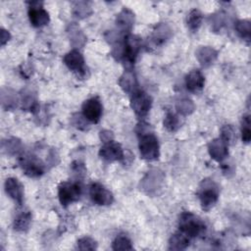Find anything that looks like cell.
Segmentation results:
<instances>
[{"label":"cell","instance_id":"37","mask_svg":"<svg viewBox=\"0 0 251 251\" xmlns=\"http://www.w3.org/2000/svg\"><path fill=\"white\" fill-rule=\"evenodd\" d=\"M77 248L79 250H95L97 248V243L91 237L84 236L77 240Z\"/></svg>","mask_w":251,"mask_h":251},{"label":"cell","instance_id":"40","mask_svg":"<svg viewBox=\"0 0 251 251\" xmlns=\"http://www.w3.org/2000/svg\"><path fill=\"white\" fill-rule=\"evenodd\" d=\"M99 137L101 139V141H103V143H107L110 141L114 140V134L111 130L108 129H103L99 132Z\"/></svg>","mask_w":251,"mask_h":251},{"label":"cell","instance_id":"34","mask_svg":"<svg viewBox=\"0 0 251 251\" xmlns=\"http://www.w3.org/2000/svg\"><path fill=\"white\" fill-rule=\"evenodd\" d=\"M250 116L244 115L242 117L241 124V137L244 143H249L251 139V128H250Z\"/></svg>","mask_w":251,"mask_h":251},{"label":"cell","instance_id":"15","mask_svg":"<svg viewBox=\"0 0 251 251\" xmlns=\"http://www.w3.org/2000/svg\"><path fill=\"white\" fill-rule=\"evenodd\" d=\"M5 191L10 198H12L19 205L23 203L24 199V186L23 184L15 177H9L5 180L4 183Z\"/></svg>","mask_w":251,"mask_h":251},{"label":"cell","instance_id":"21","mask_svg":"<svg viewBox=\"0 0 251 251\" xmlns=\"http://www.w3.org/2000/svg\"><path fill=\"white\" fill-rule=\"evenodd\" d=\"M68 35L70 38V42L74 48H79L83 46L86 42V36L75 23H72L69 25Z\"/></svg>","mask_w":251,"mask_h":251},{"label":"cell","instance_id":"7","mask_svg":"<svg viewBox=\"0 0 251 251\" xmlns=\"http://www.w3.org/2000/svg\"><path fill=\"white\" fill-rule=\"evenodd\" d=\"M152 106V98L146 92L138 89L131 94L130 107L138 118H144Z\"/></svg>","mask_w":251,"mask_h":251},{"label":"cell","instance_id":"35","mask_svg":"<svg viewBox=\"0 0 251 251\" xmlns=\"http://www.w3.org/2000/svg\"><path fill=\"white\" fill-rule=\"evenodd\" d=\"M221 138L227 144L233 143V141L236 139L234 128L230 125H225L221 128Z\"/></svg>","mask_w":251,"mask_h":251},{"label":"cell","instance_id":"2","mask_svg":"<svg viewBox=\"0 0 251 251\" xmlns=\"http://www.w3.org/2000/svg\"><path fill=\"white\" fill-rule=\"evenodd\" d=\"M197 195L200 200L202 209L208 211L214 207L218 201L219 187L217 183L212 179H203L199 184Z\"/></svg>","mask_w":251,"mask_h":251},{"label":"cell","instance_id":"10","mask_svg":"<svg viewBox=\"0 0 251 251\" xmlns=\"http://www.w3.org/2000/svg\"><path fill=\"white\" fill-rule=\"evenodd\" d=\"M28 18L30 24L34 27H41L49 23V14L42 7V3L39 1H33L28 3Z\"/></svg>","mask_w":251,"mask_h":251},{"label":"cell","instance_id":"31","mask_svg":"<svg viewBox=\"0 0 251 251\" xmlns=\"http://www.w3.org/2000/svg\"><path fill=\"white\" fill-rule=\"evenodd\" d=\"M112 248H113V250H116V251H118V250H132L133 249L130 239L125 234H120L115 238V240L113 241V244H112Z\"/></svg>","mask_w":251,"mask_h":251},{"label":"cell","instance_id":"13","mask_svg":"<svg viewBox=\"0 0 251 251\" xmlns=\"http://www.w3.org/2000/svg\"><path fill=\"white\" fill-rule=\"evenodd\" d=\"M172 34L171 27L167 24L160 23L153 29V32L148 40V44L152 48L159 47L167 42L171 38Z\"/></svg>","mask_w":251,"mask_h":251},{"label":"cell","instance_id":"29","mask_svg":"<svg viewBox=\"0 0 251 251\" xmlns=\"http://www.w3.org/2000/svg\"><path fill=\"white\" fill-rule=\"evenodd\" d=\"M234 28L237 34L244 40L248 41L251 37V24L247 20H238L235 22Z\"/></svg>","mask_w":251,"mask_h":251},{"label":"cell","instance_id":"28","mask_svg":"<svg viewBox=\"0 0 251 251\" xmlns=\"http://www.w3.org/2000/svg\"><path fill=\"white\" fill-rule=\"evenodd\" d=\"M182 125L180 116L172 112H168L164 119V126L170 131L177 130Z\"/></svg>","mask_w":251,"mask_h":251},{"label":"cell","instance_id":"39","mask_svg":"<svg viewBox=\"0 0 251 251\" xmlns=\"http://www.w3.org/2000/svg\"><path fill=\"white\" fill-rule=\"evenodd\" d=\"M135 131H136V134L138 136L140 134H144V133H147V132H150V131H153V130H152V127H151V126L149 124H147L145 122H140L136 126Z\"/></svg>","mask_w":251,"mask_h":251},{"label":"cell","instance_id":"6","mask_svg":"<svg viewBox=\"0 0 251 251\" xmlns=\"http://www.w3.org/2000/svg\"><path fill=\"white\" fill-rule=\"evenodd\" d=\"M81 195V185L75 182H61L58 186L59 201L63 206H68L79 199Z\"/></svg>","mask_w":251,"mask_h":251},{"label":"cell","instance_id":"27","mask_svg":"<svg viewBox=\"0 0 251 251\" xmlns=\"http://www.w3.org/2000/svg\"><path fill=\"white\" fill-rule=\"evenodd\" d=\"M31 223V215L29 212H23L18 215L14 222V228L18 231H26Z\"/></svg>","mask_w":251,"mask_h":251},{"label":"cell","instance_id":"5","mask_svg":"<svg viewBox=\"0 0 251 251\" xmlns=\"http://www.w3.org/2000/svg\"><path fill=\"white\" fill-rule=\"evenodd\" d=\"M165 180L164 173L158 169L150 170L140 181V189L148 195H155Z\"/></svg>","mask_w":251,"mask_h":251},{"label":"cell","instance_id":"38","mask_svg":"<svg viewBox=\"0 0 251 251\" xmlns=\"http://www.w3.org/2000/svg\"><path fill=\"white\" fill-rule=\"evenodd\" d=\"M71 168H72V171L73 173L78 176V177H83L85 173H86V169L84 167V164L81 163L80 161H75L72 163L71 165Z\"/></svg>","mask_w":251,"mask_h":251},{"label":"cell","instance_id":"11","mask_svg":"<svg viewBox=\"0 0 251 251\" xmlns=\"http://www.w3.org/2000/svg\"><path fill=\"white\" fill-rule=\"evenodd\" d=\"M82 115L90 122L97 124L102 116L103 107L98 97H92L85 100L82 104Z\"/></svg>","mask_w":251,"mask_h":251},{"label":"cell","instance_id":"32","mask_svg":"<svg viewBox=\"0 0 251 251\" xmlns=\"http://www.w3.org/2000/svg\"><path fill=\"white\" fill-rule=\"evenodd\" d=\"M176 108L178 114H180L182 116H187V115H190L194 111L195 105L192 100H190L188 98H183L176 103Z\"/></svg>","mask_w":251,"mask_h":251},{"label":"cell","instance_id":"24","mask_svg":"<svg viewBox=\"0 0 251 251\" xmlns=\"http://www.w3.org/2000/svg\"><path fill=\"white\" fill-rule=\"evenodd\" d=\"M189 245V238L182 232L175 233L171 236L169 240L170 250H183Z\"/></svg>","mask_w":251,"mask_h":251},{"label":"cell","instance_id":"33","mask_svg":"<svg viewBox=\"0 0 251 251\" xmlns=\"http://www.w3.org/2000/svg\"><path fill=\"white\" fill-rule=\"evenodd\" d=\"M226 23V17L223 12H218L210 16V24L211 28L214 31H219Z\"/></svg>","mask_w":251,"mask_h":251},{"label":"cell","instance_id":"19","mask_svg":"<svg viewBox=\"0 0 251 251\" xmlns=\"http://www.w3.org/2000/svg\"><path fill=\"white\" fill-rule=\"evenodd\" d=\"M205 78L199 70L191 71L185 76V86L190 92H198L204 87Z\"/></svg>","mask_w":251,"mask_h":251},{"label":"cell","instance_id":"23","mask_svg":"<svg viewBox=\"0 0 251 251\" xmlns=\"http://www.w3.org/2000/svg\"><path fill=\"white\" fill-rule=\"evenodd\" d=\"M1 103L2 107L6 110H12L17 107L18 96L15 91L8 88L1 89Z\"/></svg>","mask_w":251,"mask_h":251},{"label":"cell","instance_id":"17","mask_svg":"<svg viewBox=\"0 0 251 251\" xmlns=\"http://www.w3.org/2000/svg\"><path fill=\"white\" fill-rule=\"evenodd\" d=\"M119 85L121 86L123 91L126 93L132 94L138 90L136 75L132 70L127 69L123 73V75L119 78Z\"/></svg>","mask_w":251,"mask_h":251},{"label":"cell","instance_id":"36","mask_svg":"<svg viewBox=\"0 0 251 251\" xmlns=\"http://www.w3.org/2000/svg\"><path fill=\"white\" fill-rule=\"evenodd\" d=\"M88 122H89V121H88L83 115L78 114V113L74 114V115L72 116V119H71L72 125H73L75 127H76V128H78V129H80V130H85V129H87V128L89 127Z\"/></svg>","mask_w":251,"mask_h":251},{"label":"cell","instance_id":"3","mask_svg":"<svg viewBox=\"0 0 251 251\" xmlns=\"http://www.w3.org/2000/svg\"><path fill=\"white\" fill-rule=\"evenodd\" d=\"M141 49V38L137 35L127 33L124 36L122 61L129 69L133 66L135 59Z\"/></svg>","mask_w":251,"mask_h":251},{"label":"cell","instance_id":"16","mask_svg":"<svg viewBox=\"0 0 251 251\" xmlns=\"http://www.w3.org/2000/svg\"><path fill=\"white\" fill-rule=\"evenodd\" d=\"M228 145L221 138L212 140L208 145V151L210 156L217 162H222L227 157Z\"/></svg>","mask_w":251,"mask_h":251},{"label":"cell","instance_id":"18","mask_svg":"<svg viewBox=\"0 0 251 251\" xmlns=\"http://www.w3.org/2000/svg\"><path fill=\"white\" fill-rule=\"evenodd\" d=\"M195 55L201 66L204 68H208L216 61L218 57V52L212 47L200 46L197 48Z\"/></svg>","mask_w":251,"mask_h":251},{"label":"cell","instance_id":"1","mask_svg":"<svg viewBox=\"0 0 251 251\" xmlns=\"http://www.w3.org/2000/svg\"><path fill=\"white\" fill-rule=\"evenodd\" d=\"M178 227L180 232L188 237H196L203 234L206 230L204 222L190 212H183L179 216Z\"/></svg>","mask_w":251,"mask_h":251},{"label":"cell","instance_id":"41","mask_svg":"<svg viewBox=\"0 0 251 251\" xmlns=\"http://www.w3.org/2000/svg\"><path fill=\"white\" fill-rule=\"evenodd\" d=\"M11 38V34L8 30L2 28L1 29V45H4L6 42H8V40H10Z\"/></svg>","mask_w":251,"mask_h":251},{"label":"cell","instance_id":"14","mask_svg":"<svg viewBox=\"0 0 251 251\" xmlns=\"http://www.w3.org/2000/svg\"><path fill=\"white\" fill-rule=\"evenodd\" d=\"M125 151L122 148L121 144L118 142L110 141L107 143H104V145L99 150V156L108 162H114V161H122L124 157Z\"/></svg>","mask_w":251,"mask_h":251},{"label":"cell","instance_id":"30","mask_svg":"<svg viewBox=\"0 0 251 251\" xmlns=\"http://www.w3.org/2000/svg\"><path fill=\"white\" fill-rule=\"evenodd\" d=\"M202 19H203L202 13L198 9L191 10L187 15V19H186V24L188 28L192 31L197 30L202 24Z\"/></svg>","mask_w":251,"mask_h":251},{"label":"cell","instance_id":"25","mask_svg":"<svg viewBox=\"0 0 251 251\" xmlns=\"http://www.w3.org/2000/svg\"><path fill=\"white\" fill-rule=\"evenodd\" d=\"M2 148L7 154L14 156V155L21 154L23 152L24 146L20 139L16 137H12L2 142Z\"/></svg>","mask_w":251,"mask_h":251},{"label":"cell","instance_id":"26","mask_svg":"<svg viewBox=\"0 0 251 251\" xmlns=\"http://www.w3.org/2000/svg\"><path fill=\"white\" fill-rule=\"evenodd\" d=\"M73 14L79 19H83L92 14V8L86 1H75L73 3Z\"/></svg>","mask_w":251,"mask_h":251},{"label":"cell","instance_id":"8","mask_svg":"<svg viewBox=\"0 0 251 251\" xmlns=\"http://www.w3.org/2000/svg\"><path fill=\"white\" fill-rule=\"evenodd\" d=\"M20 165L29 177H38L44 174L45 167L40 159L32 154H24L20 157Z\"/></svg>","mask_w":251,"mask_h":251},{"label":"cell","instance_id":"20","mask_svg":"<svg viewBox=\"0 0 251 251\" xmlns=\"http://www.w3.org/2000/svg\"><path fill=\"white\" fill-rule=\"evenodd\" d=\"M118 27L123 31H129L134 24V14L127 8H124L116 18Z\"/></svg>","mask_w":251,"mask_h":251},{"label":"cell","instance_id":"9","mask_svg":"<svg viewBox=\"0 0 251 251\" xmlns=\"http://www.w3.org/2000/svg\"><path fill=\"white\" fill-rule=\"evenodd\" d=\"M63 60L65 65L69 68V70L74 72L77 76L83 77L86 75L87 71H86L84 58L78 50L76 49L71 50L64 56Z\"/></svg>","mask_w":251,"mask_h":251},{"label":"cell","instance_id":"4","mask_svg":"<svg viewBox=\"0 0 251 251\" xmlns=\"http://www.w3.org/2000/svg\"><path fill=\"white\" fill-rule=\"evenodd\" d=\"M139 153L142 159L152 161L159 157V142L153 131L138 135Z\"/></svg>","mask_w":251,"mask_h":251},{"label":"cell","instance_id":"22","mask_svg":"<svg viewBox=\"0 0 251 251\" xmlns=\"http://www.w3.org/2000/svg\"><path fill=\"white\" fill-rule=\"evenodd\" d=\"M22 108L25 111H30L32 113H37L39 111V105L35 98V94L28 88L23 90L21 94Z\"/></svg>","mask_w":251,"mask_h":251},{"label":"cell","instance_id":"12","mask_svg":"<svg viewBox=\"0 0 251 251\" xmlns=\"http://www.w3.org/2000/svg\"><path fill=\"white\" fill-rule=\"evenodd\" d=\"M89 195L91 200L100 206L110 205L114 201L112 192L99 182H94L90 185Z\"/></svg>","mask_w":251,"mask_h":251}]
</instances>
